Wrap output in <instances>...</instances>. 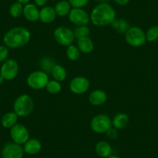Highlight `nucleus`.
Returning <instances> with one entry per match:
<instances>
[{
	"label": "nucleus",
	"instance_id": "1",
	"mask_svg": "<svg viewBox=\"0 0 158 158\" xmlns=\"http://www.w3.org/2000/svg\"><path fill=\"white\" fill-rule=\"evenodd\" d=\"M31 39V33L28 29L16 27L10 29L3 36L4 45L10 49H18L26 46Z\"/></svg>",
	"mask_w": 158,
	"mask_h": 158
},
{
	"label": "nucleus",
	"instance_id": "2",
	"mask_svg": "<svg viewBox=\"0 0 158 158\" xmlns=\"http://www.w3.org/2000/svg\"><path fill=\"white\" fill-rule=\"evenodd\" d=\"M115 11L108 2L98 3L90 13V21L96 27H106L111 25L115 19Z\"/></svg>",
	"mask_w": 158,
	"mask_h": 158
},
{
	"label": "nucleus",
	"instance_id": "3",
	"mask_svg": "<svg viewBox=\"0 0 158 158\" xmlns=\"http://www.w3.org/2000/svg\"><path fill=\"white\" fill-rule=\"evenodd\" d=\"M34 102L31 96L23 94L16 98L13 104V111L19 117H27L33 112Z\"/></svg>",
	"mask_w": 158,
	"mask_h": 158
},
{
	"label": "nucleus",
	"instance_id": "4",
	"mask_svg": "<svg viewBox=\"0 0 158 158\" xmlns=\"http://www.w3.org/2000/svg\"><path fill=\"white\" fill-rule=\"evenodd\" d=\"M125 40L129 45L133 48H139L147 41L146 33L138 27H130L125 33Z\"/></svg>",
	"mask_w": 158,
	"mask_h": 158
},
{
	"label": "nucleus",
	"instance_id": "5",
	"mask_svg": "<svg viewBox=\"0 0 158 158\" xmlns=\"http://www.w3.org/2000/svg\"><path fill=\"white\" fill-rule=\"evenodd\" d=\"M49 81V77L47 73L43 71H35L30 73L27 78V85L34 90H40L45 89Z\"/></svg>",
	"mask_w": 158,
	"mask_h": 158
},
{
	"label": "nucleus",
	"instance_id": "6",
	"mask_svg": "<svg viewBox=\"0 0 158 158\" xmlns=\"http://www.w3.org/2000/svg\"><path fill=\"white\" fill-rule=\"evenodd\" d=\"M90 127L96 133H105L112 127V119L106 114L95 115L90 122Z\"/></svg>",
	"mask_w": 158,
	"mask_h": 158
},
{
	"label": "nucleus",
	"instance_id": "7",
	"mask_svg": "<svg viewBox=\"0 0 158 158\" xmlns=\"http://www.w3.org/2000/svg\"><path fill=\"white\" fill-rule=\"evenodd\" d=\"M54 38L58 44L64 47H68L74 42V35L71 29L67 27H58L54 30Z\"/></svg>",
	"mask_w": 158,
	"mask_h": 158
},
{
	"label": "nucleus",
	"instance_id": "8",
	"mask_svg": "<svg viewBox=\"0 0 158 158\" xmlns=\"http://www.w3.org/2000/svg\"><path fill=\"white\" fill-rule=\"evenodd\" d=\"M19 64L15 59H7L2 63L0 74H2L6 81H13L17 77L19 73Z\"/></svg>",
	"mask_w": 158,
	"mask_h": 158
},
{
	"label": "nucleus",
	"instance_id": "9",
	"mask_svg": "<svg viewBox=\"0 0 158 158\" xmlns=\"http://www.w3.org/2000/svg\"><path fill=\"white\" fill-rule=\"evenodd\" d=\"M10 135L13 142L20 145L24 144L30 139V132L28 129L20 123L16 124L10 129Z\"/></svg>",
	"mask_w": 158,
	"mask_h": 158
},
{
	"label": "nucleus",
	"instance_id": "10",
	"mask_svg": "<svg viewBox=\"0 0 158 158\" xmlns=\"http://www.w3.org/2000/svg\"><path fill=\"white\" fill-rule=\"evenodd\" d=\"M70 22L75 26H88L90 22V15L83 8H74L68 14Z\"/></svg>",
	"mask_w": 158,
	"mask_h": 158
},
{
	"label": "nucleus",
	"instance_id": "11",
	"mask_svg": "<svg viewBox=\"0 0 158 158\" xmlns=\"http://www.w3.org/2000/svg\"><path fill=\"white\" fill-rule=\"evenodd\" d=\"M90 88V81L83 76H77L70 81L69 89L72 93L75 95L85 94Z\"/></svg>",
	"mask_w": 158,
	"mask_h": 158
},
{
	"label": "nucleus",
	"instance_id": "12",
	"mask_svg": "<svg viewBox=\"0 0 158 158\" xmlns=\"http://www.w3.org/2000/svg\"><path fill=\"white\" fill-rule=\"evenodd\" d=\"M24 150L20 144L14 142L7 143L2 150V158H23Z\"/></svg>",
	"mask_w": 158,
	"mask_h": 158
},
{
	"label": "nucleus",
	"instance_id": "13",
	"mask_svg": "<svg viewBox=\"0 0 158 158\" xmlns=\"http://www.w3.org/2000/svg\"><path fill=\"white\" fill-rule=\"evenodd\" d=\"M23 15L27 20L30 22H36L39 20L40 10L35 4L27 3L24 5Z\"/></svg>",
	"mask_w": 158,
	"mask_h": 158
},
{
	"label": "nucleus",
	"instance_id": "14",
	"mask_svg": "<svg viewBox=\"0 0 158 158\" xmlns=\"http://www.w3.org/2000/svg\"><path fill=\"white\" fill-rule=\"evenodd\" d=\"M106 100H107V94L102 89L92 91L89 95V102L92 106H102L106 103Z\"/></svg>",
	"mask_w": 158,
	"mask_h": 158
},
{
	"label": "nucleus",
	"instance_id": "15",
	"mask_svg": "<svg viewBox=\"0 0 158 158\" xmlns=\"http://www.w3.org/2000/svg\"><path fill=\"white\" fill-rule=\"evenodd\" d=\"M56 17H57V14H56L54 7L45 6L40 10L39 19L44 23H51L55 20Z\"/></svg>",
	"mask_w": 158,
	"mask_h": 158
},
{
	"label": "nucleus",
	"instance_id": "16",
	"mask_svg": "<svg viewBox=\"0 0 158 158\" xmlns=\"http://www.w3.org/2000/svg\"><path fill=\"white\" fill-rule=\"evenodd\" d=\"M23 150L26 153L29 155H36L42 149V144L40 141L35 138L29 139L23 144Z\"/></svg>",
	"mask_w": 158,
	"mask_h": 158
},
{
	"label": "nucleus",
	"instance_id": "17",
	"mask_svg": "<svg viewBox=\"0 0 158 158\" xmlns=\"http://www.w3.org/2000/svg\"><path fill=\"white\" fill-rule=\"evenodd\" d=\"M112 127L115 128L116 130H123L127 128V126L130 123V118L128 115L124 112H119L116 115H114L113 118L112 119Z\"/></svg>",
	"mask_w": 158,
	"mask_h": 158
},
{
	"label": "nucleus",
	"instance_id": "18",
	"mask_svg": "<svg viewBox=\"0 0 158 158\" xmlns=\"http://www.w3.org/2000/svg\"><path fill=\"white\" fill-rule=\"evenodd\" d=\"M77 47L83 54H90L94 50V44L89 36L79 38L77 40Z\"/></svg>",
	"mask_w": 158,
	"mask_h": 158
},
{
	"label": "nucleus",
	"instance_id": "19",
	"mask_svg": "<svg viewBox=\"0 0 158 158\" xmlns=\"http://www.w3.org/2000/svg\"><path fill=\"white\" fill-rule=\"evenodd\" d=\"M95 150L96 154L102 158H107L112 155V147L107 141L101 140L95 144Z\"/></svg>",
	"mask_w": 158,
	"mask_h": 158
},
{
	"label": "nucleus",
	"instance_id": "20",
	"mask_svg": "<svg viewBox=\"0 0 158 158\" xmlns=\"http://www.w3.org/2000/svg\"><path fill=\"white\" fill-rule=\"evenodd\" d=\"M18 118H19V116L14 111L6 112L2 117L1 124H2L4 128L11 129L12 127H14L16 124L18 123Z\"/></svg>",
	"mask_w": 158,
	"mask_h": 158
},
{
	"label": "nucleus",
	"instance_id": "21",
	"mask_svg": "<svg viewBox=\"0 0 158 158\" xmlns=\"http://www.w3.org/2000/svg\"><path fill=\"white\" fill-rule=\"evenodd\" d=\"M54 8L57 16H60V17H64V16H68L70 11L72 9V6L68 2V1L67 0H60L56 3Z\"/></svg>",
	"mask_w": 158,
	"mask_h": 158
},
{
	"label": "nucleus",
	"instance_id": "22",
	"mask_svg": "<svg viewBox=\"0 0 158 158\" xmlns=\"http://www.w3.org/2000/svg\"><path fill=\"white\" fill-rule=\"evenodd\" d=\"M111 27L118 33L125 34L127 30L130 29V26L128 21L126 20L125 19H116L115 18L113 22L111 23Z\"/></svg>",
	"mask_w": 158,
	"mask_h": 158
},
{
	"label": "nucleus",
	"instance_id": "23",
	"mask_svg": "<svg viewBox=\"0 0 158 158\" xmlns=\"http://www.w3.org/2000/svg\"><path fill=\"white\" fill-rule=\"evenodd\" d=\"M56 64H56L54 59H53L51 57H44L43 58L40 59L39 62L40 68L41 71L47 73L48 74H51V71Z\"/></svg>",
	"mask_w": 158,
	"mask_h": 158
},
{
	"label": "nucleus",
	"instance_id": "24",
	"mask_svg": "<svg viewBox=\"0 0 158 158\" xmlns=\"http://www.w3.org/2000/svg\"><path fill=\"white\" fill-rule=\"evenodd\" d=\"M51 75L54 80L61 82L66 79L68 73H67V70L62 65L57 64L51 71Z\"/></svg>",
	"mask_w": 158,
	"mask_h": 158
},
{
	"label": "nucleus",
	"instance_id": "25",
	"mask_svg": "<svg viewBox=\"0 0 158 158\" xmlns=\"http://www.w3.org/2000/svg\"><path fill=\"white\" fill-rule=\"evenodd\" d=\"M66 56L71 61H76L81 57V51H79L78 48L74 44L67 47Z\"/></svg>",
	"mask_w": 158,
	"mask_h": 158
},
{
	"label": "nucleus",
	"instance_id": "26",
	"mask_svg": "<svg viewBox=\"0 0 158 158\" xmlns=\"http://www.w3.org/2000/svg\"><path fill=\"white\" fill-rule=\"evenodd\" d=\"M23 6H24L19 2H13L9 9L10 15L13 18L20 17L23 13Z\"/></svg>",
	"mask_w": 158,
	"mask_h": 158
},
{
	"label": "nucleus",
	"instance_id": "27",
	"mask_svg": "<svg viewBox=\"0 0 158 158\" xmlns=\"http://www.w3.org/2000/svg\"><path fill=\"white\" fill-rule=\"evenodd\" d=\"M46 89L48 93L52 94V95H57L60 92L62 86L60 81H57L54 79V80H49L46 86Z\"/></svg>",
	"mask_w": 158,
	"mask_h": 158
},
{
	"label": "nucleus",
	"instance_id": "28",
	"mask_svg": "<svg viewBox=\"0 0 158 158\" xmlns=\"http://www.w3.org/2000/svg\"><path fill=\"white\" fill-rule=\"evenodd\" d=\"M73 32H74V37L77 40L79 38L89 36L91 30L88 26H76Z\"/></svg>",
	"mask_w": 158,
	"mask_h": 158
},
{
	"label": "nucleus",
	"instance_id": "29",
	"mask_svg": "<svg viewBox=\"0 0 158 158\" xmlns=\"http://www.w3.org/2000/svg\"><path fill=\"white\" fill-rule=\"evenodd\" d=\"M146 39L149 42H155L158 40V26L152 27L146 33Z\"/></svg>",
	"mask_w": 158,
	"mask_h": 158
},
{
	"label": "nucleus",
	"instance_id": "30",
	"mask_svg": "<svg viewBox=\"0 0 158 158\" xmlns=\"http://www.w3.org/2000/svg\"><path fill=\"white\" fill-rule=\"evenodd\" d=\"M90 0H68V2L74 8H83L89 4Z\"/></svg>",
	"mask_w": 158,
	"mask_h": 158
},
{
	"label": "nucleus",
	"instance_id": "31",
	"mask_svg": "<svg viewBox=\"0 0 158 158\" xmlns=\"http://www.w3.org/2000/svg\"><path fill=\"white\" fill-rule=\"evenodd\" d=\"M9 48L6 45H0V63H3L8 59Z\"/></svg>",
	"mask_w": 158,
	"mask_h": 158
},
{
	"label": "nucleus",
	"instance_id": "32",
	"mask_svg": "<svg viewBox=\"0 0 158 158\" xmlns=\"http://www.w3.org/2000/svg\"><path fill=\"white\" fill-rule=\"evenodd\" d=\"M106 133L107 137L109 138V139H112V140L116 139L117 137H118V130H116V129L114 128V127H112V128L109 129Z\"/></svg>",
	"mask_w": 158,
	"mask_h": 158
},
{
	"label": "nucleus",
	"instance_id": "33",
	"mask_svg": "<svg viewBox=\"0 0 158 158\" xmlns=\"http://www.w3.org/2000/svg\"><path fill=\"white\" fill-rule=\"evenodd\" d=\"M34 1V4L36 6L44 7L47 5L48 0H33Z\"/></svg>",
	"mask_w": 158,
	"mask_h": 158
},
{
	"label": "nucleus",
	"instance_id": "34",
	"mask_svg": "<svg viewBox=\"0 0 158 158\" xmlns=\"http://www.w3.org/2000/svg\"><path fill=\"white\" fill-rule=\"evenodd\" d=\"M113 1L119 6H126L130 2V0H113Z\"/></svg>",
	"mask_w": 158,
	"mask_h": 158
},
{
	"label": "nucleus",
	"instance_id": "35",
	"mask_svg": "<svg viewBox=\"0 0 158 158\" xmlns=\"http://www.w3.org/2000/svg\"><path fill=\"white\" fill-rule=\"evenodd\" d=\"M16 2H19L20 3H22L23 5H26L27 3H30V2L31 0H16Z\"/></svg>",
	"mask_w": 158,
	"mask_h": 158
},
{
	"label": "nucleus",
	"instance_id": "36",
	"mask_svg": "<svg viewBox=\"0 0 158 158\" xmlns=\"http://www.w3.org/2000/svg\"><path fill=\"white\" fill-rule=\"evenodd\" d=\"M4 81H5V79H4V77H2V74H0V85H2L3 84Z\"/></svg>",
	"mask_w": 158,
	"mask_h": 158
},
{
	"label": "nucleus",
	"instance_id": "37",
	"mask_svg": "<svg viewBox=\"0 0 158 158\" xmlns=\"http://www.w3.org/2000/svg\"><path fill=\"white\" fill-rule=\"evenodd\" d=\"M97 2H98V3H104V2H108L109 0H96Z\"/></svg>",
	"mask_w": 158,
	"mask_h": 158
},
{
	"label": "nucleus",
	"instance_id": "38",
	"mask_svg": "<svg viewBox=\"0 0 158 158\" xmlns=\"http://www.w3.org/2000/svg\"><path fill=\"white\" fill-rule=\"evenodd\" d=\"M107 158H121L120 156H115V155H110L109 157Z\"/></svg>",
	"mask_w": 158,
	"mask_h": 158
},
{
	"label": "nucleus",
	"instance_id": "39",
	"mask_svg": "<svg viewBox=\"0 0 158 158\" xmlns=\"http://www.w3.org/2000/svg\"><path fill=\"white\" fill-rule=\"evenodd\" d=\"M54 1H57V2H58V1H60V0H54Z\"/></svg>",
	"mask_w": 158,
	"mask_h": 158
},
{
	"label": "nucleus",
	"instance_id": "40",
	"mask_svg": "<svg viewBox=\"0 0 158 158\" xmlns=\"http://www.w3.org/2000/svg\"><path fill=\"white\" fill-rule=\"evenodd\" d=\"M40 158H48V157H45V156H44V157H40Z\"/></svg>",
	"mask_w": 158,
	"mask_h": 158
},
{
	"label": "nucleus",
	"instance_id": "41",
	"mask_svg": "<svg viewBox=\"0 0 158 158\" xmlns=\"http://www.w3.org/2000/svg\"><path fill=\"white\" fill-rule=\"evenodd\" d=\"M0 158H2V157H0Z\"/></svg>",
	"mask_w": 158,
	"mask_h": 158
}]
</instances>
